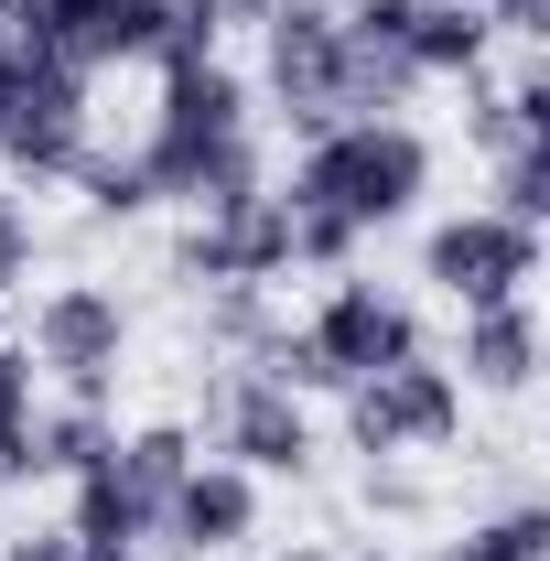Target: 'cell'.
Here are the masks:
<instances>
[{"label":"cell","mask_w":550,"mask_h":561,"mask_svg":"<svg viewBox=\"0 0 550 561\" xmlns=\"http://www.w3.org/2000/svg\"><path fill=\"white\" fill-rule=\"evenodd\" d=\"M140 173H151V206H227V195H260L271 173H260V108H249V87L195 55V66H162V98H151V119H140Z\"/></svg>","instance_id":"6da1fadb"},{"label":"cell","mask_w":550,"mask_h":561,"mask_svg":"<svg viewBox=\"0 0 550 561\" xmlns=\"http://www.w3.org/2000/svg\"><path fill=\"white\" fill-rule=\"evenodd\" d=\"M271 195L280 206H313V216H345L356 238H378V227H400L432 195V140L411 119H324V130H302V162Z\"/></svg>","instance_id":"7a4b0ae2"},{"label":"cell","mask_w":550,"mask_h":561,"mask_svg":"<svg viewBox=\"0 0 550 561\" xmlns=\"http://www.w3.org/2000/svg\"><path fill=\"white\" fill-rule=\"evenodd\" d=\"M421 346V313L400 291H378V280H335L324 302H313V324H291L271 346L249 356V367H271L280 389H356V378H378V367H411Z\"/></svg>","instance_id":"3957f363"},{"label":"cell","mask_w":550,"mask_h":561,"mask_svg":"<svg viewBox=\"0 0 550 561\" xmlns=\"http://www.w3.org/2000/svg\"><path fill=\"white\" fill-rule=\"evenodd\" d=\"M195 465V432L184 421H151V432H108L87 465H76L66 486V529L87 540V551H108V561H140V540L162 529V496H173V476Z\"/></svg>","instance_id":"277c9868"},{"label":"cell","mask_w":550,"mask_h":561,"mask_svg":"<svg viewBox=\"0 0 550 561\" xmlns=\"http://www.w3.org/2000/svg\"><path fill=\"white\" fill-rule=\"evenodd\" d=\"M0 151H11L33 184L76 173V151H87V66H76V55L0 33Z\"/></svg>","instance_id":"5b68a950"},{"label":"cell","mask_w":550,"mask_h":561,"mask_svg":"<svg viewBox=\"0 0 550 561\" xmlns=\"http://www.w3.org/2000/svg\"><path fill=\"white\" fill-rule=\"evenodd\" d=\"M260 87L291 130L345 119V11L335 0H271L260 11Z\"/></svg>","instance_id":"8992f818"},{"label":"cell","mask_w":550,"mask_h":561,"mask_svg":"<svg viewBox=\"0 0 550 561\" xmlns=\"http://www.w3.org/2000/svg\"><path fill=\"white\" fill-rule=\"evenodd\" d=\"M345 432H356V454L367 465H389V454H432V443H454L465 432V378L454 367H378V378H356L345 389Z\"/></svg>","instance_id":"52a82bcc"},{"label":"cell","mask_w":550,"mask_h":561,"mask_svg":"<svg viewBox=\"0 0 550 561\" xmlns=\"http://www.w3.org/2000/svg\"><path fill=\"white\" fill-rule=\"evenodd\" d=\"M421 280L443 302H507V291L540 280V227H518V216H496V206H465V216H443L421 238Z\"/></svg>","instance_id":"ba28073f"},{"label":"cell","mask_w":550,"mask_h":561,"mask_svg":"<svg viewBox=\"0 0 550 561\" xmlns=\"http://www.w3.org/2000/svg\"><path fill=\"white\" fill-rule=\"evenodd\" d=\"M33 356L66 378V400H108V378L130 356V302L108 280H55L33 302Z\"/></svg>","instance_id":"9c48e42d"},{"label":"cell","mask_w":550,"mask_h":561,"mask_svg":"<svg viewBox=\"0 0 550 561\" xmlns=\"http://www.w3.org/2000/svg\"><path fill=\"white\" fill-rule=\"evenodd\" d=\"M216 443H227L238 476H302V465H313L302 389H280L271 367H227V378H216Z\"/></svg>","instance_id":"30bf717a"},{"label":"cell","mask_w":550,"mask_h":561,"mask_svg":"<svg viewBox=\"0 0 550 561\" xmlns=\"http://www.w3.org/2000/svg\"><path fill=\"white\" fill-rule=\"evenodd\" d=\"M184 271L206 280V291H216V280H260V291H271V280L291 271V206H280L271 184L206 206V216H195V238H184Z\"/></svg>","instance_id":"8fae6325"},{"label":"cell","mask_w":550,"mask_h":561,"mask_svg":"<svg viewBox=\"0 0 550 561\" xmlns=\"http://www.w3.org/2000/svg\"><path fill=\"white\" fill-rule=\"evenodd\" d=\"M151 540L184 551V561H216V551H238V540H260V476H238L227 454H216V465H184Z\"/></svg>","instance_id":"7c38bea8"},{"label":"cell","mask_w":550,"mask_h":561,"mask_svg":"<svg viewBox=\"0 0 550 561\" xmlns=\"http://www.w3.org/2000/svg\"><path fill=\"white\" fill-rule=\"evenodd\" d=\"M540 356H550V335H540V302L529 291H507V302H465V389H529L540 378Z\"/></svg>","instance_id":"4fadbf2b"},{"label":"cell","mask_w":550,"mask_h":561,"mask_svg":"<svg viewBox=\"0 0 550 561\" xmlns=\"http://www.w3.org/2000/svg\"><path fill=\"white\" fill-rule=\"evenodd\" d=\"M485 55H496L485 0H411V76H465L475 87Z\"/></svg>","instance_id":"5bb4252c"},{"label":"cell","mask_w":550,"mask_h":561,"mask_svg":"<svg viewBox=\"0 0 550 561\" xmlns=\"http://www.w3.org/2000/svg\"><path fill=\"white\" fill-rule=\"evenodd\" d=\"M475 140L485 151H529V140H550V76H507V87H485L475 98Z\"/></svg>","instance_id":"9a60e30c"},{"label":"cell","mask_w":550,"mask_h":561,"mask_svg":"<svg viewBox=\"0 0 550 561\" xmlns=\"http://www.w3.org/2000/svg\"><path fill=\"white\" fill-rule=\"evenodd\" d=\"M108 443V411L98 400H66V411H33V443H22V476H76L87 454Z\"/></svg>","instance_id":"2e32d148"},{"label":"cell","mask_w":550,"mask_h":561,"mask_svg":"<svg viewBox=\"0 0 550 561\" xmlns=\"http://www.w3.org/2000/svg\"><path fill=\"white\" fill-rule=\"evenodd\" d=\"M432 561H550V507H496V518H475L465 540H443Z\"/></svg>","instance_id":"e0dca14e"},{"label":"cell","mask_w":550,"mask_h":561,"mask_svg":"<svg viewBox=\"0 0 550 561\" xmlns=\"http://www.w3.org/2000/svg\"><path fill=\"white\" fill-rule=\"evenodd\" d=\"M66 184H87V206H98V216H140V206H151V173H140L130 151H98V140L76 151Z\"/></svg>","instance_id":"ac0fdd59"},{"label":"cell","mask_w":550,"mask_h":561,"mask_svg":"<svg viewBox=\"0 0 550 561\" xmlns=\"http://www.w3.org/2000/svg\"><path fill=\"white\" fill-rule=\"evenodd\" d=\"M496 216H518V227H540V216H550V140L496 151Z\"/></svg>","instance_id":"d6986e66"},{"label":"cell","mask_w":550,"mask_h":561,"mask_svg":"<svg viewBox=\"0 0 550 561\" xmlns=\"http://www.w3.org/2000/svg\"><path fill=\"white\" fill-rule=\"evenodd\" d=\"M0 432L11 443H33V356L0 335Z\"/></svg>","instance_id":"ffe728a7"},{"label":"cell","mask_w":550,"mask_h":561,"mask_svg":"<svg viewBox=\"0 0 550 561\" xmlns=\"http://www.w3.org/2000/svg\"><path fill=\"white\" fill-rule=\"evenodd\" d=\"M22 271H33V216H22V195H11V184H0V291H11Z\"/></svg>","instance_id":"44dd1931"},{"label":"cell","mask_w":550,"mask_h":561,"mask_svg":"<svg viewBox=\"0 0 550 561\" xmlns=\"http://www.w3.org/2000/svg\"><path fill=\"white\" fill-rule=\"evenodd\" d=\"M22 486V443H11V432H0V496Z\"/></svg>","instance_id":"7402d4cb"},{"label":"cell","mask_w":550,"mask_h":561,"mask_svg":"<svg viewBox=\"0 0 550 561\" xmlns=\"http://www.w3.org/2000/svg\"><path fill=\"white\" fill-rule=\"evenodd\" d=\"M260 11H271V0H216V22H260Z\"/></svg>","instance_id":"603a6c76"},{"label":"cell","mask_w":550,"mask_h":561,"mask_svg":"<svg viewBox=\"0 0 550 561\" xmlns=\"http://www.w3.org/2000/svg\"><path fill=\"white\" fill-rule=\"evenodd\" d=\"M280 561H335V551H280Z\"/></svg>","instance_id":"cb8c5ba5"},{"label":"cell","mask_w":550,"mask_h":561,"mask_svg":"<svg viewBox=\"0 0 550 561\" xmlns=\"http://www.w3.org/2000/svg\"><path fill=\"white\" fill-rule=\"evenodd\" d=\"M345 561H400V551H345Z\"/></svg>","instance_id":"d4e9b609"}]
</instances>
